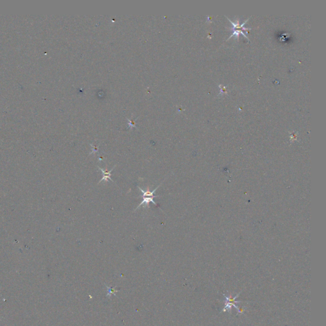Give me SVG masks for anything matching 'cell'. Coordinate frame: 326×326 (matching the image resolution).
I'll return each instance as SVG.
<instances>
[{"mask_svg":"<svg viewBox=\"0 0 326 326\" xmlns=\"http://www.w3.org/2000/svg\"><path fill=\"white\" fill-rule=\"evenodd\" d=\"M162 184H163V183H162ZM162 184L159 185V186H157V187L156 189H154V190H152V191H150L149 187H147V190H143L142 188L139 187V186H138V188L139 189V190H140V191L143 193V201H142L140 203H139V204L138 205V207L135 209V211H136V210H138L139 207H141V206H142V205H143V204H145V205L147 206V207L148 208H150V206H149V203H152L153 204H154L156 206H157V207H158V204L154 201V197H159V196H154V193L156 191V190H157L159 187H160V186L162 185Z\"/></svg>","mask_w":326,"mask_h":326,"instance_id":"obj_1","label":"cell"},{"mask_svg":"<svg viewBox=\"0 0 326 326\" xmlns=\"http://www.w3.org/2000/svg\"><path fill=\"white\" fill-rule=\"evenodd\" d=\"M225 17L228 18V21L232 24V28L231 29H232V32H233V33H232V35H231V36H229V38L228 39H229V38H231L232 37V36H235V37H236L237 39H238V38H239V34H242V35H243V36L244 37H245L246 38H247V39H248V41H249V42H250L249 38H248V36H247V35H246L245 34V33H244L245 31L250 30V29H252L251 28H245V26H244L245 24V23L248 21V20H249L250 18H248V19L246 20V21H245L243 24H239V20H238V19L236 20V21H232L231 20L229 17H228L227 16H225Z\"/></svg>","mask_w":326,"mask_h":326,"instance_id":"obj_2","label":"cell"},{"mask_svg":"<svg viewBox=\"0 0 326 326\" xmlns=\"http://www.w3.org/2000/svg\"><path fill=\"white\" fill-rule=\"evenodd\" d=\"M239 294H238L237 296H236L235 297H232V298L231 297V296H225V294H224V297H225V298L226 299V303H225V307L222 310L223 311H225L227 310H231L232 306V307H235L238 310V313H239V314H241V313H242L244 311V310L240 309V308H239L238 307H237L235 305V303H240V301H235V299L238 297Z\"/></svg>","mask_w":326,"mask_h":326,"instance_id":"obj_3","label":"cell"},{"mask_svg":"<svg viewBox=\"0 0 326 326\" xmlns=\"http://www.w3.org/2000/svg\"><path fill=\"white\" fill-rule=\"evenodd\" d=\"M115 166H114V167H113V168H112V170H108L107 168H106L105 170H104V169H102V168H99V166H98L99 170L101 171V172H102V175H103V178L100 180V181L99 182L98 184L101 183V182H103V181H105V182H107L108 181V180H110L111 181L114 182V181H113V180L111 178V176H112L111 173H112V171L113 170H114V169L115 168Z\"/></svg>","mask_w":326,"mask_h":326,"instance_id":"obj_4","label":"cell"},{"mask_svg":"<svg viewBox=\"0 0 326 326\" xmlns=\"http://www.w3.org/2000/svg\"><path fill=\"white\" fill-rule=\"evenodd\" d=\"M106 287H107V289H108V294H107V297H108L110 298V296H111L110 295H111L112 294H113L114 295L116 296L115 292H117L118 290H115L114 288L109 287L108 286H107V285H106Z\"/></svg>","mask_w":326,"mask_h":326,"instance_id":"obj_5","label":"cell"},{"mask_svg":"<svg viewBox=\"0 0 326 326\" xmlns=\"http://www.w3.org/2000/svg\"><path fill=\"white\" fill-rule=\"evenodd\" d=\"M219 86H220V88H221V92H220V94H222V93H223V94H224V93H227V91H226V89H226L225 87H224V86H222V87H221V85H219Z\"/></svg>","mask_w":326,"mask_h":326,"instance_id":"obj_6","label":"cell"}]
</instances>
